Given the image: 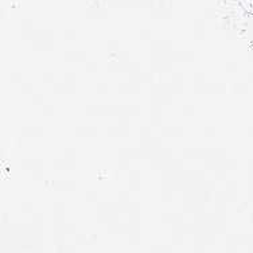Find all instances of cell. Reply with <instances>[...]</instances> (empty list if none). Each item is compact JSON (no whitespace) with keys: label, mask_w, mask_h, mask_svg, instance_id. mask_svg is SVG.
Listing matches in <instances>:
<instances>
[{"label":"cell","mask_w":253,"mask_h":253,"mask_svg":"<svg viewBox=\"0 0 253 253\" xmlns=\"http://www.w3.org/2000/svg\"><path fill=\"white\" fill-rule=\"evenodd\" d=\"M241 38L247 39L249 43L253 44V14H249L248 18H247V23L244 27Z\"/></svg>","instance_id":"6da1fadb"},{"label":"cell","mask_w":253,"mask_h":253,"mask_svg":"<svg viewBox=\"0 0 253 253\" xmlns=\"http://www.w3.org/2000/svg\"><path fill=\"white\" fill-rule=\"evenodd\" d=\"M237 1L248 14H253V0H237Z\"/></svg>","instance_id":"7a4b0ae2"}]
</instances>
